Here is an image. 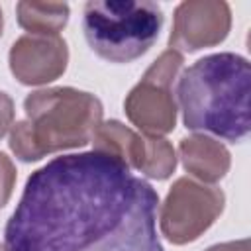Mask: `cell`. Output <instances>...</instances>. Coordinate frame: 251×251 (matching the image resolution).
Wrapping results in <instances>:
<instances>
[{
  "label": "cell",
  "instance_id": "3",
  "mask_svg": "<svg viewBox=\"0 0 251 251\" xmlns=\"http://www.w3.org/2000/svg\"><path fill=\"white\" fill-rule=\"evenodd\" d=\"M163 10L155 2L92 0L82 14L90 49L110 63H131L157 41Z\"/></svg>",
  "mask_w": 251,
  "mask_h": 251
},
{
  "label": "cell",
  "instance_id": "2",
  "mask_svg": "<svg viewBox=\"0 0 251 251\" xmlns=\"http://www.w3.org/2000/svg\"><path fill=\"white\" fill-rule=\"evenodd\" d=\"M249 61L235 53L198 59L178 78L176 96L188 129L208 131L226 141L249 133Z\"/></svg>",
  "mask_w": 251,
  "mask_h": 251
},
{
  "label": "cell",
  "instance_id": "1",
  "mask_svg": "<svg viewBox=\"0 0 251 251\" xmlns=\"http://www.w3.org/2000/svg\"><path fill=\"white\" fill-rule=\"evenodd\" d=\"M159 194L106 149L33 171L4 229L6 251H165Z\"/></svg>",
  "mask_w": 251,
  "mask_h": 251
}]
</instances>
